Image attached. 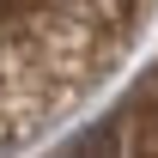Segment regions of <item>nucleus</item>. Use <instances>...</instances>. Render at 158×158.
<instances>
[{"label": "nucleus", "mask_w": 158, "mask_h": 158, "mask_svg": "<svg viewBox=\"0 0 158 158\" xmlns=\"http://www.w3.org/2000/svg\"><path fill=\"white\" fill-rule=\"evenodd\" d=\"M110 146H122V152H134V146H158V73L146 79L110 122H103V134L73 140V152H110Z\"/></svg>", "instance_id": "obj_2"}, {"label": "nucleus", "mask_w": 158, "mask_h": 158, "mask_svg": "<svg viewBox=\"0 0 158 158\" xmlns=\"http://www.w3.org/2000/svg\"><path fill=\"white\" fill-rule=\"evenodd\" d=\"M146 0H0V152L61 122L134 43Z\"/></svg>", "instance_id": "obj_1"}]
</instances>
